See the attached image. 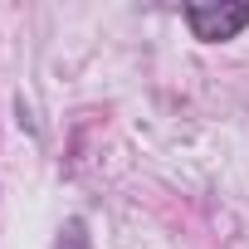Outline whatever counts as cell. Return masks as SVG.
I'll return each instance as SVG.
<instances>
[{"label": "cell", "mask_w": 249, "mask_h": 249, "mask_svg": "<svg viewBox=\"0 0 249 249\" xmlns=\"http://www.w3.org/2000/svg\"><path fill=\"white\" fill-rule=\"evenodd\" d=\"M191 35L205 39V44H220V39H234L244 25H249V0H220V5H186L181 10Z\"/></svg>", "instance_id": "6da1fadb"}, {"label": "cell", "mask_w": 249, "mask_h": 249, "mask_svg": "<svg viewBox=\"0 0 249 249\" xmlns=\"http://www.w3.org/2000/svg\"><path fill=\"white\" fill-rule=\"evenodd\" d=\"M54 249H88V225L73 215V220H64V230H59V244Z\"/></svg>", "instance_id": "7a4b0ae2"}]
</instances>
